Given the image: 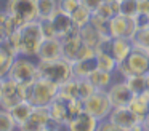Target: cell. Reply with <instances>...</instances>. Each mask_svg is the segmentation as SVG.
I'll return each instance as SVG.
<instances>
[{
	"label": "cell",
	"instance_id": "cell-1",
	"mask_svg": "<svg viewBox=\"0 0 149 131\" xmlns=\"http://www.w3.org/2000/svg\"><path fill=\"white\" fill-rule=\"evenodd\" d=\"M24 101H29L36 107H48L58 96V85L47 78H39L29 85H23Z\"/></svg>",
	"mask_w": 149,
	"mask_h": 131
},
{
	"label": "cell",
	"instance_id": "cell-2",
	"mask_svg": "<svg viewBox=\"0 0 149 131\" xmlns=\"http://www.w3.org/2000/svg\"><path fill=\"white\" fill-rule=\"evenodd\" d=\"M16 35L21 56H37V51L43 42V34L40 29L39 19L24 22L16 30Z\"/></svg>",
	"mask_w": 149,
	"mask_h": 131
},
{
	"label": "cell",
	"instance_id": "cell-3",
	"mask_svg": "<svg viewBox=\"0 0 149 131\" xmlns=\"http://www.w3.org/2000/svg\"><path fill=\"white\" fill-rule=\"evenodd\" d=\"M149 73V51L143 48L133 46L127 59L117 62L116 75L122 77L123 80L130 75H148Z\"/></svg>",
	"mask_w": 149,
	"mask_h": 131
},
{
	"label": "cell",
	"instance_id": "cell-4",
	"mask_svg": "<svg viewBox=\"0 0 149 131\" xmlns=\"http://www.w3.org/2000/svg\"><path fill=\"white\" fill-rule=\"evenodd\" d=\"M37 70H39V77L50 80V82L56 83L58 86L74 77L72 64L64 58L53 59V61H39L37 62Z\"/></svg>",
	"mask_w": 149,
	"mask_h": 131
},
{
	"label": "cell",
	"instance_id": "cell-5",
	"mask_svg": "<svg viewBox=\"0 0 149 131\" xmlns=\"http://www.w3.org/2000/svg\"><path fill=\"white\" fill-rule=\"evenodd\" d=\"M8 78L15 80L19 85H29L39 78V70H37V62H32L29 56H18L8 72Z\"/></svg>",
	"mask_w": 149,
	"mask_h": 131
},
{
	"label": "cell",
	"instance_id": "cell-6",
	"mask_svg": "<svg viewBox=\"0 0 149 131\" xmlns=\"http://www.w3.org/2000/svg\"><path fill=\"white\" fill-rule=\"evenodd\" d=\"M63 58L68 59L71 64L77 62L80 59H87V58L95 56L96 51L91 46H88L84 40L80 38V34L72 35V37L63 38Z\"/></svg>",
	"mask_w": 149,
	"mask_h": 131
},
{
	"label": "cell",
	"instance_id": "cell-7",
	"mask_svg": "<svg viewBox=\"0 0 149 131\" xmlns=\"http://www.w3.org/2000/svg\"><path fill=\"white\" fill-rule=\"evenodd\" d=\"M5 11L19 24L36 21L37 16V0H7Z\"/></svg>",
	"mask_w": 149,
	"mask_h": 131
},
{
	"label": "cell",
	"instance_id": "cell-8",
	"mask_svg": "<svg viewBox=\"0 0 149 131\" xmlns=\"http://www.w3.org/2000/svg\"><path fill=\"white\" fill-rule=\"evenodd\" d=\"M84 109L85 112L91 114L98 120H106L112 110V104L109 101L106 89H95L93 94H90L84 101Z\"/></svg>",
	"mask_w": 149,
	"mask_h": 131
},
{
	"label": "cell",
	"instance_id": "cell-9",
	"mask_svg": "<svg viewBox=\"0 0 149 131\" xmlns=\"http://www.w3.org/2000/svg\"><path fill=\"white\" fill-rule=\"evenodd\" d=\"M47 128H55L59 130V125L50 117L48 107H34L32 114L29 115L26 121L19 126V130L23 131H43Z\"/></svg>",
	"mask_w": 149,
	"mask_h": 131
},
{
	"label": "cell",
	"instance_id": "cell-10",
	"mask_svg": "<svg viewBox=\"0 0 149 131\" xmlns=\"http://www.w3.org/2000/svg\"><path fill=\"white\" fill-rule=\"evenodd\" d=\"M21 101H24L23 85H19L15 80L5 77L3 88H2V96H0V107L5 109V110H10L11 107H15Z\"/></svg>",
	"mask_w": 149,
	"mask_h": 131
},
{
	"label": "cell",
	"instance_id": "cell-11",
	"mask_svg": "<svg viewBox=\"0 0 149 131\" xmlns=\"http://www.w3.org/2000/svg\"><path fill=\"white\" fill-rule=\"evenodd\" d=\"M106 91H107V96H109L111 104H112V109H116V107H128L130 101H132L133 96H135L123 78L119 80V82H114Z\"/></svg>",
	"mask_w": 149,
	"mask_h": 131
},
{
	"label": "cell",
	"instance_id": "cell-12",
	"mask_svg": "<svg viewBox=\"0 0 149 131\" xmlns=\"http://www.w3.org/2000/svg\"><path fill=\"white\" fill-rule=\"evenodd\" d=\"M109 29H111V37H125V38H133L136 30H138L135 19L123 15L114 16L109 21Z\"/></svg>",
	"mask_w": 149,
	"mask_h": 131
},
{
	"label": "cell",
	"instance_id": "cell-13",
	"mask_svg": "<svg viewBox=\"0 0 149 131\" xmlns=\"http://www.w3.org/2000/svg\"><path fill=\"white\" fill-rule=\"evenodd\" d=\"M52 22H53V27L56 30V37L58 38H68V37H72V35H77L80 32V27L74 24L71 15L64 11H56L55 15L52 16Z\"/></svg>",
	"mask_w": 149,
	"mask_h": 131
},
{
	"label": "cell",
	"instance_id": "cell-14",
	"mask_svg": "<svg viewBox=\"0 0 149 131\" xmlns=\"http://www.w3.org/2000/svg\"><path fill=\"white\" fill-rule=\"evenodd\" d=\"M107 118H109L116 126H119L120 130H123V131H128V130H132L133 126H136V125L141 123L139 117L130 107H116V109H112Z\"/></svg>",
	"mask_w": 149,
	"mask_h": 131
},
{
	"label": "cell",
	"instance_id": "cell-15",
	"mask_svg": "<svg viewBox=\"0 0 149 131\" xmlns=\"http://www.w3.org/2000/svg\"><path fill=\"white\" fill-rule=\"evenodd\" d=\"M63 58V42L61 38H43L39 51H37V59L39 61H53Z\"/></svg>",
	"mask_w": 149,
	"mask_h": 131
},
{
	"label": "cell",
	"instance_id": "cell-16",
	"mask_svg": "<svg viewBox=\"0 0 149 131\" xmlns=\"http://www.w3.org/2000/svg\"><path fill=\"white\" fill-rule=\"evenodd\" d=\"M100 120L88 112H82L66 125V131H96Z\"/></svg>",
	"mask_w": 149,
	"mask_h": 131
},
{
	"label": "cell",
	"instance_id": "cell-17",
	"mask_svg": "<svg viewBox=\"0 0 149 131\" xmlns=\"http://www.w3.org/2000/svg\"><path fill=\"white\" fill-rule=\"evenodd\" d=\"M48 110H50V117L58 125H61V126L68 125V121H69V101L56 96V99L48 105Z\"/></svg>",
	"mask_w": 149,
	"mask_h": 131
},
{
	"label": "cell",
	"instance_id": "cell-18",
	"mask_svg": "<svg viewBox=\"0 0 149 131\" xmlns=\"http://www.w3.org/2000/svg\"><path fill=\"white\" fill-rule=\"evenodd\" d=\"M133 50V42L132 38L125 37H112V56L117 62H122L123 59H127V56L130 54V51Z\"/></svg>",
	"mask_w": 149,
	"mask_h": 131
},
{
	"label": "cell",
	"instance_id": "cell-19",
	"mask_svg": "<svg viewBox=\"0 0 149 131\" xmlns=\"http://www.w3.org/2000/svg\"><path fill=\"white\" fill-rule=\"evenodd\" d=\"M116 72H107L103 69H95L93 72L88 75V80L91 82V85L95 86V89H107L114 82H116Z\"/></svg>",
	"mask_w": 149,
	"mask_h": 131
},
{
	"label": "cell",
	"instance_id": "cell-20",
	"mask_svg": "<svg viewBox=\"0 0 149 131\" xmlns=\"http://www.w3.org/2000/svg\"><path fill=\"white\" fill-rule=\"evenodd\" d=\"M79 34H80L82 40H84L88 46L93 48L95 51L98 50V46L101 45V42L106 38V35L101 34V32L98 30L91 22H90V24H87V26H84V27H80V32H79Z\"/></svg>",
	"mask_w": 149,
	"mask_h": 131
},
{
	"label": "cell",
	"instance_id": "cell-21",
	"mask_svg": "<svg viewBox=\"0 0 149 131\" xmlns=\"http://www.w3.org/2000/svg\"><path fill=\"white\" fill-rule=\"evenodd\" d=\"M95 69H98L96 56L87 58V59H80V61L72 64V73H74L75 78H88V75Z\"/></svg>",
	"mask_w": 149,
	"mask_h": 131
},
{
	"label": "cell",
	"instance_id": "cell-22",
	"mask_svg": "<svg viewBox=\"0 0 149 131\" xmlns=\"http://www.w3.org/2000/svg\"><path fill=\"white\" fill-rule=\"evenodd\" d=\"M128 107L135 112L136 115L139 117V120H144L146 117L149 115V94L148 93H143V94H135L133 99L130 101Z\"/></svg>",
	"mask_w": 149,
	"mask_h": 131
},
{
	"label": "cell",
	"instance_id": "cell-23",
	"mask_svg": "<svg viewBox=\"0 0 149 131\" xmlns=\"http://www.w3.org/2000/svg\"><path fill=\"white\" fill-rule=\"evenodd\" d=\"M34 107H36V105L31 104L29 101H21V102H18L15 107L10 109V114H11V117H13V120L16 121L18 128L29 118V115L32 114Z\"/></svg>",
	"mask_w": 149,
	"mask_h": 131
},
{
	"label": "cell",
	"instance_id": "cell-24",
	"mask_svg": "<svg viewBox=\"0 0 149 131\" xmlns=\"http://www.w3.org/2000/svg\"><path fill=\"white\" fill-rule=\"evenodd\" d=\"M58 98H63V99H66V101L79 99V83H77V78H75V77H72L71 80H68V82L61 83V85L58 86Z\"/></svg>",
	"mask_w": 149,
	"mask_h": 131
},
{
	"label": "cell",
	"instance_id": "cell-25",
	"mask_svg": "<svg viewBox=\"0 0 149 131\" xmlns=\"http://www.w3.org/2000/svg\"><path fill=\"white\" fill-rule=\"evenodd\" d=\"M58 11V0H37V19L52 18Z\"/></svg>",
	"mask_w": 149,
	"mask_h": 131
},
{
	"label": "cell",
	"instance_id": "cell-26",
	"mask_svg": "<svg viewBox=\"0 0 149 131\" xmlns=\"http://www.w3.org/2000/svg\"><path fill=\"white\" fill-rule=\"evenodd\" d=\"M95 56H96L98 69L107 70V72H116L117 61L114 59V56H112L111 53H103V51H96V53H95Z\"/></svg>",
	"mask_w": 149,
	"mask_h": 131
},
{
	"label": "cell",
	"instance_id": "cell-27",
	"mask_svg": "<svg viewBox=\"0 0 149 131\" xmlns=\"http://www.w3.org/2000/svg\"><path fill=\"white\" fill-rule=\"evenodd\" d=\"M91 15H93V13H91L90 10H87L85 6L79 5L77 8H75L74 11H72L71 18H72V21H74V24L77 26V27H84V26L90 24V21H91Z\"/></svg>",
	"mask_w": 149,
	"mask_h": 131
},
{
	"label": "cell",
	"instance_id": "cell-28",
	"mask_svg": "<svg viewBox=\"0 0 149 131\" xmlns=\"http://www.w3.org/2000/svg\"><path fill=\"white\" fill-rule=\"evenodd\" d=\"M125 82L128 85V88L132 89L133 94H143V93H146V86H148L146 75H130L125 78Z\"/></svg>",
	"mask_w": 149,
	"mask_h": 131
},
{
	"label": "cell",
	"instance_id": "cell-29",
	"mask_svg": "<svg viewBox=\"0 0 149 131\" xmlns=\"http://www.w3.org/2000/svg\"><path fill=\"white\" fill-rule=\"evenodd\" d=\"M119 2V15L135 18L139 13V0H117Z\"/></svg>",
	"mask_w": 149,
	"mask_h": 131
},
{
	"label": "cell",
	"instance_id": "cell-30",
	"mask_svg": "<svg viewBox=\"0 0 149 131\" xmlns=\"http://www.w3.org/2000/svg\"><path fill=\"white\" fill-rule=\"evenodd\" d=\"M18 125L13 120L10 110H5V109H0V131H16Z\"/></svg>",
	"mask_w": 149,
	"mask_h": 131
},
{
	"label": "cell",
	"instance_id": "cell-31",
	"mask_svg": "<svg viewBox=\"0 0 149 131\" xmlns=\"http://www.w3.org/2000/svg\"><path fill=\"white\" fill-rule=\"evenodd\" d=\"M133 46L143 48V50H149V27L138 29L135 34V37L132 38Z\"/></svg>",
	"mask_w": 149,
	"mask_h": 131
},
{
	"label": "cell",
	"instance_id": "cell-32",
	"mask_svg": "<svg viewBox=\"0 0 149 131\" xmlns=\"http://www.w3.org/2000/svg\"><path fill=\"white\" fill-rule=\"evenodd\" d=\"M77 83H79V99L85 101L88 96L95 93V86L91 85V82L88 78H77Z\"/></svg>",
	"mask_w": 149,
	"mask_h": 131
},
{
	"label": "cell",
	"instance_id": "cell-33",
	"mask_svg": "<svg viewBox=\"0 0 149 131\" xmlns=\"http://www.w3.org/2000/svg\"><path fill=\"white\" fill-rule=\"evenodd\" d=\"M39 24H40V29H42L43 38H55L56 37V30H55V27H53L52 18L39 19Z\"/></svg>",
	"mask_w": 149,
	"mask_h": 131
},
{
	"label": "cell",
	"instance_id": "cell-34",
	"mask_svg": "<svg viewBox=\"0 0 149 131\" xmlns=\"http://www.w3.org/2000/svg\"><path fill=\"white\" fill-rule=\"evenodd\" d=\"M79 5H80L79 0H58V10L68 13V15H72V11H74Z\"/></svg>",
	"mask_w": 149,
	"mask_h": 131
},
{
	"label": "cell",
	"instance_id": "cell-35",
	"mask_svg": "<svg viewBox=\"0 0 149 131\" xmlns=\"http://www.w3.org/2000/svg\"><path fill=\"white\" fill-rule=\"evenodd\" d=\"M133 19H135V22H136V27H138V29L149 27V13L139 11V13H138V15H136Z\"/></svg>",
	"mask_w": 149,
	"mask_h": 131
},
{
	"label": "cell",
	"instance_id": "cell-36",
	"mask_svg": "<svg viewBox=\"0 0 149 131\" xmlns=\"http://www.w3.org/2000/svg\"><path fill=\"white\" fill-rule=\"evenodd\" d=\"M96 131H123V130H120V128L116 126L109 118H106V120H100V125H98Z\"/></svg>",
	"mask_w": 149,
	"mask_h": 131
},
{
	"label": "cell",
	"instance_id": "cell-37",
	"mask_svg": "<svg viewBox=\"0 0 149 131\" xmlns=\"http://www.w3.org/2000/svg\"><path fill=\"white\" fill-rule=\"evenodd\" d=\"M79 2H80L82 6H85L87 10H90L91 13L98 11V8H100V6L104 3L103 0H79Z\"/></svg>",
	"mask_w": 149,
	"mask_h": 131
},
{
	"label": "cell",
	"instance_id": "cell-38",
	"mask_svg": "<svg viewBox=\"0 0 149 131\" xmlns=\"http://www.w3.org/2000/svg\"><path fill=\"white\" fill-rule=\"evenodd\" d=\"M128 131H146V130H144V126H143V123H139V125L133 126L132 130H128Z\"/></svg>",
	"mask_w": 149,
	"mask_h": 131
},
{
	"label": "cell",
	"instance_id": "cell-39",
	"mask_svg": "<svg viewBox=\"0 0 149 131\" xmlns=\"http://www.w3.org/2000/svg\"><path fill=\"white\" fill-rule=\"evenodd\" d=\"M146 83H148V86H146V93L149 94V73L146 75Z\"/></svg>",
	"mask_w": 149,
	"mask_h": 131
},
{
	"label": "cell",
	"instance_id": "cell-40",
	"mask_svg": "<svg viewBox=\"0 0 149 131\" xmlns=\"http://www.w3.org/2000/svg\"><path fill=\"white\" fill-rule=\"evenodd\" d=\"M2 88H3V78H0V96H2Z\"/></svg>",
	"mask_w": 149,
	"mask_h": 131
},
{
	"label": "cell",
	"instance_id": "cell-41",
	"mask_svg": "<svg viewBox=\"0 0 149 131\" xmlns=\"http://www.w3.org/2000/svg\"><path fill=\"white\" fill-rule=\"evenodd\" d=\"M43 131H59V130H55V128H47V130H43Z\"/></svg>",
	"mask_w": 149,
	"mask_h": 131
},
{
	"label": "cell",
	"instance_id": "cell-42",
	"mask_svg": "<svg viewBox=\"0 0 149 131\" xmlns=\"http://www.w3.org/2000/svg\"><path fill=\"white\" fill-rule=\"evenodd\" d=\"M104 3H112V2H116V0H103Z\"/></svg>",
	"mask_w": 149,
	"mask_h": 131
},
{
	"label": "cell",
	"instance_id": "cell-43",
	"mask_svg": "<svg viewBox=\"0 0 149 131\" xmlns=\"http://www.w3.org/2000/svg\"><path fill=\"white\" fill-rule=\"evenodd\" d=\"M18 131H23V130H19V128H18Z\"/></svg>",
	"mask_w": 149,
	"mask_h": 131
},
{
	"label": "cell",
	"instance_id": "cell-44",
	"mask_svg": "<svg viewBox=\"0 0 149 131\" xmlns=\"http://www.w3.org/2000/svg\"><path fill=\"white\" fill-rule=\"evenodd\" d=\"M148 2H149V0H148Z\"/></svg>",
	"mask_w": 149,
	"mask_h": 131
},
{
	"label": "cell",
	"instance_id": "cell-45",
	"mask_svg": "<svg viewBox=\"0 0 149 131\" xmlns=\"http://www.w3.org/2000/svg\"><path fill=\"white\" fill-rule=\"evenodd\" d=\"M148 51H149V50H148Z\"/></svg>",
	"mask_w": 149,
	"mask_h": 131
}]
</instances>
